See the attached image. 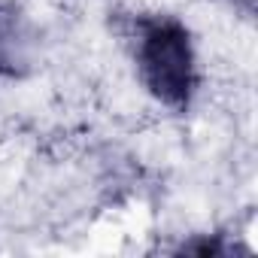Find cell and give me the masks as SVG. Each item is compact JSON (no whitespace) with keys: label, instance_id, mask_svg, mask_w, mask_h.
I'll return each mask as SVG.
<instances>
[{"label":"cell","instance_id":"6da1fadb","mask_svg":"<svg viewBox=\"0 0 258 258\" xmlns=\"http://www.w3.org/2000/svg\"><path fill=\"white\" fill-rule=\"evenodd\" d=\"M134 64L143 88L167 109H185L198 91V58L188 28L173 16H146L134 28Z\"/></svg>","mask_w":258,"mask_h":258}]
</instances>
